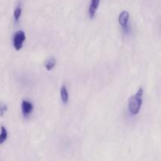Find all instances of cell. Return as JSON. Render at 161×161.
I'll return each mask as SVG.
<instances>
[{
  "mask_svg": "<svg viewBox=\"0 0 161 161\" xmlns=\"http://www.w3.org/2000/svg\"><path fill=\"white\" fill-rule=\"evenodd\" d=\"M56 63H57V61L55 58H50V59H49L48 61H46L45 63V68L46 69H47V71H51L52 69L54 68V66L56 65Z\"/></svg>",
  "mask_w": 161,
  "mask_h": 161,
  "instance_id": "9c48e42d",
  "label": "cell"
},
{
  "mask_svg": "<svg viewBox=\"0 0 161 161\" xmlns=\"http://www.w3.org/2000/svg\"><path fill=\"white\" fill-rule=\"evenodd\" d=\"M8 108L6 106V105L3 103H0V116H4L5 113L7 111Z\"/></svg>",
  "mask_w": 161,
  "mask_h": 161,
  "instance_id": "30bf717a",
  "label": "cell"
},
{
  "mask_svg": "<svg viewBox=\"0 0 161 161\" xmlns=\"http://www.w3.org/2000/svg\"><path fill=\"white\" fill-rule=\"evenodd\" d=\"M143 88L140 87L135 95L130 97L128 101V110L129 113L133 116L138 115L139 113L140 109L142 105V96H143Z\"/></svg>",
  "mask_w": 161,
  "mask_h": 161,
  "instance_id": "6da1fadb",
  "label": "cell"
},
{
  "mask_svg": "<svg viewBox=\"0 0 161 161\" xmlns=\"http://www.w3.org/2000/svg\"><path fill=\"white\" fill-rule=\"evenodd\" d=\"M60 96H61V99L64 104H67L69 102V92H68L67 87L64 84L61 85V89H60Z\"/></svg>",
  "mask_w": 161,
  "mask_h": 161,
  "instance_id": "8992f818",
  "label": "cell"
},
{
  "mask_svg": "<svg viewBox=\"0 0 161 161\" xmlns=\"http://www.w3.org/2000/svg\"><path fill=\"white\" fill-rule=\"evenodd\" d=\"M26 39V35L25 31L19 30L16 31L13 36V45L16 50H20L23 47L24 42Z\"/></svg>",
  "mask_w": 161,
  "mask_h": 161,
  "instance_id": "7a4b0ae2",
  "label": "cell"
},
{
  "mask_svg": "<svg viewBox=\"0 0 161 161\" xmlns=\"http://www.w3.org/2000/svg\"><path fill=\"white\" fill-rule=\"evenodd\" d=\"M8 132L4 126H1L0 127V145H3L7 140Z\"/></svg>",
  "mask_w": 161,
  "mask_h": 161,
  "instance_id": "ba28073f",
  "label": "cell"
},
{
  "mask_svg": "<svg viewBox=\"0 0 161 161\" xmlns=\"http://www.w3.org/2000/svg\"><path fill=\"white\" fill-rule=\"evenodd\" d=\"M129 19H130V14L128 11L124 10L119 14L118 17V21L119 25L122 28L123 31L125 33L130 32V26H129Z\"/></svg>",
  "mask_w": 161,
  "mask_h": 161,
  "instance_id": "3957f363",
  "label": "cell"
},
{
  "mask_svg": "<svg viewBox=\"0 0 161 161\" xmlns=\"http://www.w3.org/2000/svg\"><path fill=\"white\" fill-rule=\"evenodd\" d=\"M21 14H22L21 3H20V2H19V3H17V6L15 7V9H14V17L16 22L18 21L20 16H21Z\"/></svg>",
  "mask_w": 161,
  "mask_h": 161,
  "instance_id": "52a82bcc",
  "label": "cell"
},
{
  "mask_svg": "<svg viewBox=\"0 0 161 161\" xmlns=\"http://www.w3.org/2000/svg\"><path fill=\"white\" fill-rule=\"evenodd\" d=\"M34 109V105L31 102L27 100H23L21 102V112L24 116L27 117L32 113Z\"/></svg>",
  "mask_w": 161,
  "mask_h": 161,
  "instance_id": "277c9868",
  "label": "cell"
},
{
  "mask_svg": "<svg viewBox=\"0 0 161 161\" xmlns=\"http://www.w3.org/2000/svg\"><path fill=\"white\" fill-rule=\"evenodd\" d=\"M101 0H91V3L89 5V9H88V13H89L90 18H94L95 16L96 12L97 10L99 4H100Z\"/></svg>",
  "mask_w": 161,
  "mask_h": 161,
  "instance_id": "5b68a950",
  "label": "cell"
}]
</instances>
